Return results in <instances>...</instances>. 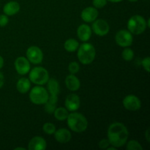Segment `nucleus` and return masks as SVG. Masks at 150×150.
Here are the masks:
<instances>
[{
  "instance_id": "1",
  "label": "nucleus",
  "mask_w": 150,
  "mask_h": 150,
  "mask_svg": "<svg viewBox=\"0 0 150 150\" xmlns=\"http://www.w3.org/2000/svg\"><path fill=\"white\" fill-rule=\"evenodd\" d=\"M128 130L127 127L120 122H114L108 129V140L110 144L116 148L124 146L128 139Z\"/></svg>"
},
{
  "instance_id": "2",
  "label": "nucleus",
  "mask_w": 150,
  "mask_h": 150,
  "mask_svg": "<svg viewBox=\"0 0 150 150\" xmlns=\"http://www.w3.org/2000/svg\"><path fill=\"white\" fill-rule=\"evenodd\" d=\"M67 120L68 127L76 133H82L87 128V120L80 113L73 112L68 114Z\"/></svg>"
},
{
  "instance_id": "3",
  "label": "nucleus",
  "mask_w": 150,
  "mask_h": 150,
  "mask_svg": "<svg viewBox=\"0 0 150 150\" xmlns=\"http://www.w3.org/2000/svg\"><path fill=\"white\" fill-rule=\"evenodd\" d=\"M96 55L95 48L91 43L81 44L78 48V59L83 64H89L94 61Z\"/></svg>"
},
{
  "instance_id": "4",
  "label": "nucleus",
  "mask_w": 150,
  "mask_h": 150,
  "mask_svg": "<svg viewBox=\"0 0 150 150\" xmlns=\"http://www.w3.org/2000/svg\"><path fill=\"white\" fill-rule=\"evenodd\" d=\"M146 27V20L139 15L132 16L127 22L128 31L133 35H141L145 32Z\"/></svg>"
},
{
  "instance_id": "5",
  "label": "nucleus",
  "mask_w": 150,
  "mask_h": 150,
  "mask_svg": "<svg viewBox=\"0 0 150 150\" xmlns=\"http://www.w3.org/2000/svg\"><path fill=\"white\" fill-rule=\"evenodd\" d=\"M48 92L44 87L36 86L33 87L29 93V98L32 103L35 105H43L48 99Z\"/></svg>"
},
{
  "instance_id": "6",
  "label": "nucleus",
  "mask_w": 150,
  "mask_h": 150,
  "mask_svg": "<svg viewBox=\"0 0 150 150\" xmlns=\"http://www.w3.org/2000/svg\"><path fill=\"white\" fill-rule=\"evenodd\" d=\"M49 75L48 71L42 67H36L31 70L29 80L37 85H44L48 82Z\"/></svg>"
},
{
  "instance_id": "7",
  "label": "nucleus",
  "mask_w": 150,
  "mask_h": 150,
  "mask_svg": "<svg viewBox=\"0 0 150 150\" xmlns=\"http://www.w3.org/2000/svg\"><path fill=\"white\" fill-rule=\"evenodd\" d=\"M115 40L117 45L126 48V47L130 46L133 43V35L128 30L122 29L116 34Z\"/></svg>"
},
{
  "instance_id": "8",
  "label": "nucleus",
  "mask_w": 150,
  "mask_h": 150,
  "mask_svg": "<svg viewBox=\"0 0 150 150\" xmlns=\"http://www.w3.org/2000/svg\"><path fill=\"white\" fill-rule=\"evenodd\" d=\"M27 59L32 64H38L42 62L43 54L40 48L37 46H31L26 51Z\"/></svg>"
},
{
  "instance_id": "9",
  "label": "nucleus",
  "mask_w": 150,
  "mask_h": 150,
  "mask_svg": "<svg viewBox=\"0 0 150 150\" xmlns=\"http://www.w3.org/2000/svg\"><path fill=\"white\" fill-rule=\"evenodd\" d=\"M92 30L98 36H105L109 32L108 23L103 19H96L92 23Z\"/></svg>"
},
{
  "instance_id": "10",
  "label": "nucleus",
  "mask_w": 150,
  "mask_h": 150,
  "mask_svg": "<svg viewBox=\"0 0 150 150\" xmlns=\"http://www.w3.org/2000/svg\"><path fill=\"white\" fill-rule=\"evenodd\" d=\"M123 105L128 111H136L141 108V100L136 95H130L126 96L123 100Z\"/></svg>"
},
{
  "instance_id": "11",
  "label": "nucleus",
  "mask_w": 150,
  "mask_h": 150,
  "mask_svg": "<svg viewBox=\"0 0 150 150\" xmlns=\"http://www.w3.org/2000/svg\"><path fill=\"white\" fill-rule=\"evenodd\" d=\"M15 67L17 73L20 75H26L30 70V64L27 58L23 57H18L15 62Z\"/></svg>"
},
{
  "instance_id": "12",
  "label": "nucleus",
  "mask_w": 150,
  "mask_h": 150,
  "mask_svg": "<svg viewBox=\"0 0 150 150\" xmlns=\"http://www.w3.org/2000/svg\"><path fill=\"white\" fill-rule=\"evenodd\" d=\"M98 11L95 7H88L83 9L81 12V17L82 20L86 23H92L94 21L98 18Z\"/></svg>"
},
{
  "instance_id": "13",
  "label": "nucleus",
  "mask_w": 150,
  "mask_h": 150,
  "mask_svg": "<svg viewBox=\"0 0 150 150\" xmlns=\"http://www.w3.org/2000/svg\"><path fill=\"white\" fill-rule=\"evenodd\" d=\"M64 104L67 111H76L80 107V98L76 94H70L66 98Z\"/></svg>"
},
{
  "instance_id": "14",
  "label": "nucleus",
  "mask_w": 150,
  "mask_h": 150,
  "mask_svg": "<svg viewBox=\"0 0 150 150\" xmlns=\"http://www.w3.org/2000/svg\"><path fill=\"white\" fill-rule=\"evenodd\" d=\"M29 150H44L46 149V142L40 136H35L32 138L28 145Z\"/></svg>"
},
{
  "instance_id": "15",
  "label": "nucleus",
  "mask_w": 150,
  "mask_h": 150,
  "mask_svg": "<svg viewBox=\"0 0 150 150\" xmlns=\"http://www.w3.org/2000/svg\"><path fill=\"white\" fill-rule=\"evenodd\" d=\"M54 134L56 140L61 144L67 143L72 137L70 132L65 128L59 129L58 130H56Z\"/></svg>"
},
{
  "instance_id": "16",
  "label": "nucleus",
  "mask_w": 150,
  "mask_h": 150,
  "mask_svg": "<svg viewBox=\"0 0 150 150\" xmlns=\"http://www.w3.org/2000/svg\"><path fill=\"white\" fill-rule=\"evenodd\" d=\"M77 35L79 39L83 42H86L92 36V29L86 24H81L77 29Z\"/></svg>"
},
{
  "instance_id": "17",
  "label": "nucleus",
  "mask_w": 150,
  "mask_h": 150,
  "mask_svg": "<svg viewBox=\"0 0 150 150\" xmlns=\"http://www.w3.org/2000/svg\"><path fill=\"white\" fill-rule=\"evenodd\" d=\"M65 84L67 89L70 91L79 90L81 86L80 81L73 74H70L66 77Z\"/></svg>"
},
{
  "instance_id": "18",
  "label": "nucleus",
  "mask_w": 150,
  "mask_h": 150,
  "mask_svg": "<svg viewBox=\"0 0 150 150\" xmlns=\"http://www.w3.org/2000/svg\"><path fill=\"white\" fill-rule=\"evenodd\" d=\"M20 10V4L15 1H11L5 4V5L3 7V11L4 13L7 16H14L16 13H18Z\"/></svg>"
},
{
  "instance_id": "19",
  "label": "nucleus",
  "mask_w": 150,
  "mask_h": 150,
  "mask_svg": "<svg viewBox=\"0 0 150 150\" xmlns=\"http://www.w3.org/2000/svg\"><path fill=\"white\" fill-rule=\"evenodd\" d=\"M58 101V96L57 95H51L48 97V99L47 102L44 105V109L48 114H53L54 110L57 108V103Z\"/></svg>"
},
{
  "instance_id": "20",
  "label": "nucleus",
  "mask_w": 150,
  "mask_h": 150,
  "mask_svg": "<svg viewBox=\"0 0 150 150\" xmlns=\"http://www.w3.org/2000/svg\"><path fill=\"white\" fill-rule=\"evenodd\" d=\"M30 86V81L26 78H21L19 79L16 84V88H17L18 91L21 94H25L29 92Z\"/></svg>"
},
{
  "instance_id": "21",
  "label": "nucleus",
  "mask_w": 150,
  "mask_h": 150,
  "mask_svg": "<svg viewBox=\"0 0 150 150\" xmlns=\"http://www.w3.org/2000/svg\"><path fill=\"white\" fill-rule=\"evenodd\" d=\"M47 83H48L47 87H48V90L50 95L58 96L60 92V86L59 82L54 79H49Z\"/></svg>"
},
{
  "instance_id": "22",
  "label": "nucleus",
  "mask_w": 150,
  "mask_h": 150,
  "mask_svg": "<svg viewBox=\"0 0 150 150\" xmlns=\"http://www.w3.org/2000/svg\"><path fill=\"white\" fill-rule=\"evenodd\" d=\"M53 114H54V117L59 121H64V120H67L69 114L67 108H62V107H59L57 108H56Z\"/></svg>"
},
{
  "instance_id": "23",
  "label": "nucleus",
  "mask_w": 150,
  "mask_h": 150,
  "mask_svg": "<svg viewBox=\"0 0 150 150\" xmlns=\"http://www.w3.org/2000/svg\"><path fill=\"white\" fill-rule=\"evenodd\" d=\"M64 49L68 52H74L76 50H78L79 47V43L76 40L70 38L67 40L64 44Z\"/></svg>"
},
{
  "instance_id": "24",
  "label": "nucleus",
  "mask_w": 150,
  "mask_h": 150,
  "mask_svg": "<svg viewBox=\"0 0 150 150\" xmlns=\"http://www.w3.org/2000/svg\"><path fill=\"white\" fill-rule=\"evenodd\" d=\"M122 57L125 61H131L134 57V52L132 49L126 47L125 49L123 50L122 53Z\"/></svg>"
},
{
  "instance_id": "25",
  "label": "nucleus",
  "mask_w": 150,
  "mask_h": 150,
  "mask_svg": "<svg viewBox=\"0 0 150 150\" xmlns=\"http://www.w3.org/2000/svg\"><path fill=\"white\" fill-rule=\"evenodd\" d=\"M42 130L48 135H52L55 133L56 127L53 123L46 122L42 126Z\"/></svg>"
},
{
  "instance_id": "26",
  "label": "nucleus",
  "mask_w": 150,
  "mask_h": 150,
  "mask_svg": "<svg viewBox=\"0 0 150 150\" xmlns=\"http://www.w3.org/2000/svg\"><path fill=\"white\" fill-rule=\"evenodd\" d=\"M126 149L127 150H142L143 147L140 144V143H139L137 141L131 140L127 143Z\"/></svg>"
},
{
  "instance_id": "27",
  "label": "nucleus",
  "mask_w": 150,
  "mask_h": 150,
  "mask_svg": "<svg viewBox=\"0 0 150 150\" xmlns=\"http://www.w3.org/2000/svg\"><path fill=\"white\" fill-rule=\"evenodd\" d=\"M79 70H80V67L76 62H72L69 64L68 70L71 74H76L79 71Z\"/></svg>"
},
{
  "instance_id": "28",
  "label": "nucleus",
  "mask_w": 150,
  "mask_h": 150,
  "mask_svg": "<svg viewBox=\"0 0 150 150\" xmlns=\"http://www.w3.org/2000/svg\"><path fill=\"white\" fill-rule=\"evenodd\" d=\"M92 4H93L94 7L96 9L103 8V7L106 5L107 0H93Z\"/></svg>"
},
{
  "instance_id": "29",
  "label": "nucleus",
  "mask_w": 150,
  "mask_h": 150,
  "mask_svg": "<svg viewBox=\"0 0 150 150\" xmlns=\"http://www.w3.org/2000/svg\"><path fill=\"white\" fill-rule=\"evenodd\" d=\"M142 64L143 66V67L144 68V70H146L147 73H149L150 69H149V65H150V58L149 57H146V58L144 59L142 62Z\"/></svg>"
},
{
  "instance_id": "30",
  "label": "nucleus",
  "mask_w": 150,
  "mask_h": 150,
  "mask_svg": "<svg viewBox=\"0 0 150 150\" xmlns=\"http://www.w3.org/2000/svg\"><path fill=\"white\" fill-rule=\"evenodd\" d=\"M9 19L7 15H0V26L4 27L8 23Z\"/></svg>"
},
{
  "instance_id": "31",
  "label": "nucleus",
  "mask_w": 150,
  "mask_h": 150,
  "mask_svg": "<svg viewBox=\"0 0 150 150\" xmlns=\"http://www.w3.org/2000/svg\"><path fill=\"white\" fill-rule=\"evenodd\" d=\"M109 145H110V143L109 142H108V139H102V140L99 142L98 146H99V147L101 149H106L109 146Z\"/></svg>"
},
{
  "instance_id": "32",
  "label": "nucleus",
  "mask_w": 150,
  "mask_h": 150,
  "mask_svg": "<svg viewBox=\"0 0 150 150\" xmlns=\"http://www.w3.org/2000/svg\"><path fill=\"white\" fill-rule=\"evenodd\" d=\"M3 85H4V76L0 72V88L2 87Z\"/></svg>"
},
{
  "instance_id": "33",
  "label": "nucleus",
  "mask_w": 150,
  "mask_h": 150,
  "mask_svg": "<svg viewBox=\"0 0 150 150\" xmlns=\"http://www.w3.org/2000/svg\"><path fill=\"white\" fill-rule=\"evenodd\" d=\"M3 65H4V59L2 58V57L0 56V70L2 68Z\"/></svg>"
},
{
  "instance_id": "34",
  "label": "nucleus",
  "mask_w": 150,
  "mask_h": 150,
  "mask_svg": "<svg viewBox=\"0 0 150 150\" xmlns=\"http://www.w3.org/2000/svg\"><path fill=\"white\" fill-rule=\"evenodd\" d=\"M149 129H148V130L146 131V133H145V136H146V140H147V142H150V139H149L150 137H149Z\"/></svg>"
},
{
  "instance_id": "35",
  "label": "nucleus",
  "mask_w": 150,
  "mask_h": 150,
  "mask_svg": "<svg viewBox=\"0 0 150 150\" xmlns=\"http://www.w3.org/2000/svg\"><path fill=\"white\" fill-rule=\"evenodd\" d=\"M107 1H109L113 3H117V2H120V1H123V0H107Z\"/></svg>"
},
{
  "instance_id": "36",
  "label": "nucleus",
  "mask_w": 150,
  "mask_h": 150,
  "mask_svg": "<svg viewBox=\"0 0 150 150\" xmlns=\"http://www.w3.org/2000/svg\"><path fill=\"white\" fill-rule=\"evenodd\" d=\"M106 149L107 150H117L116 147H114V146H113V147H109V146H108Z\"/></svg>"
},
{
  "instance_id": "37",
  "label": "nucleus",
  "mask_w": 150,
  "mask_h": 150,
  "mask_svg": "<svg viewBox=\"0 0 150 150\" xmlns=\"http://www.w3.org/2000/svg\"><path fill=\"white\" fill-rule=\"evenodd\" d=\"M146 22H147V23H146V26H147L148 28L150 27V19L149 18L148 19L147 21H146Z\"/></svg>"
},
{
  "instance_id": "38",
  "label": "nucleus",
  "mask_w": 150,
  "mask_h": 150,
  "mask_svg": "<svg viewBox=\"0 0 150 150\" xmlns=\"http://www.w3.org/2000/svg\"><path fill=\"white\" fill-rule=\"evenodd\" d=\"M16 150H17V149H22V150H25L26 149H25V148H23V147H17V148H16V149H15Z\"/></svg>"
},
{
  "instance_id": "39",
  "label": "nucleus",
  "mask_w": 150,
  "mask_h": 150,
  "mask_svg": "<svg viewBox=\"0 0 150 150\" xmlns=\"http://www.w3.org/2000/svg\"><path fill=\"white\" fill-rule=\"evenodd\" d=\"M129 1H131V2H136V1H139V0H128Z\"/></svg>"
}]
</instances>
